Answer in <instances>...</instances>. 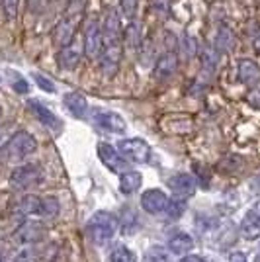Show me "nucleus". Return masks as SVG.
<instances>
[{
  "mask_svg": "<svg viewBox=\"0 0 260 262\" xmlns=\"http://www.w3.org/2000/svg\"><path fill=\"white\" fill-rule=\"evenodd\" d=\"M41 198L37 196H22L12 204V211L18 215H37Z\"/></svg>",
  "mask_w": 260,
  "mask_h": 262,
  "instance_id": "obj_18",
  "label": "nucleus"
},
{
  "mask_svg": "<svg viewBox=\"0 0 260 262\" xmlns=\"http://www.w3.org/2000/svg\"><path fill=\"white\" fill-rule=\"evenodd\" d=\"M237 43V37H235V32L227 28V26H223V28H219V32H217V37H215V49L217 51H231L233 47Z\"/></svg>",
  "mask_w": 260,
  "mask_h": 262,
  "instance_id": "obj_24",
  "label": "nucleus"
},
{
  "mask_svg": "<svg viewBox=\"0 0 260 262\" xmlns=\"http://www.w3.org/2000/svg\"><path fill=\"white\" fill-rule=\"evenodd\" d=\"M119 59H121V53H119V45L116 47H106L104 53L100 55V73L106 78H112L119 69Z\"/></svg>",
  "mask_w": 260,
  "mask_h": 262,
  "instance_id": "obj_14",
  "label": "nucleus"
},
{
  "mask_svg": "<svg viewBox=\"0 0 260 262\" xmlns=\"http://www.w3.org/2000/svg\"><path fill=\"white\" fill-rule=\"evenodd\" d=\"M0 116H2V108H0Z\"/></svg>",
  "mask_w": 260,
  "mask_h": 262,
  "instance_id": "obj_40",
  "label": "nucleus"
},
{
  "mask_svg": "<svg viewBox=\"0 0 260 262\" xmlns=\"http://www.w3.org/2000/svg\"><path fill=\"white\" fill-rule=\"evenodd\" d=\"M168 200L163 190H147L141 196V208L147 211V213H153V215H159V213H164V209L168 206Z\"/></svg>",
  "mask_w": 260,
  "mask_h": 262,
  "instance_id": "obj_9",
  "label": "nucleus"
},
{
  "mask_svg": "<svg viewBox=\"0 0 260 262\" xmlns=\"http://www.w3.org/2000/svg\"><path fill=\"white\" fill-rule=\"evenodd\" d=\"M35 260H39L35 249H22V251L16 252L12 256V262H35Z\"/></svg>",
  "mask_w": 260,
  "mask_h": 262,
  "instance_id": "obj_30",
  "label": "nucleus"
},
{
  "mask_svg": "<svg viewBox=\"0 0 260 262\" xmlns=\"http://www.w3.org/2000/svg\"><path fill=\"white\" fill-rule=\"evenodd\" d=\"M30 108H32V112L35 114V118L41 121L44 125L51 127V129H55V127L59 125V121H57V116H55L53 112L47 108V106H44L41 102H37V100H30Z\"/></svg>",
  "mask_w": 260,
  "mask_h": 262,
  "instance_id": "obj_20",
  "label": "nucleus"
},
{
  "mask_svg": "<svg viewBox=\"0 0 260 262\" xmlns=\"http://www.w3.org/2000/svg\"><path fill=\"white\" fill-rule=\"evenodd\" d=\"M116 149H118V153L121 155L127 163L147 164L151 161V147H149V143L139 139V137L121 139Z\"/></svg>",
  "mask_w": 260,
  "mask_h": 262,
  "instance_id": "obj_3",
  "label": "nucleus"
},
{
  "mask_svg": "<svg viewBox=\"0 0 260 262\" xmlns=\"http://www.w3.org/2000/svg\"><path fill=\"white\" fill-rule=\"evenodd\" d=\"M192 247H194V241L186 233H178V235H174L172 239L168 241V251L172 254H180V256L192 251Z\"/></svg>",
  "mask_w": 260,
  "mask_h": 262,
  "instance_id": "obj_23",
  "label": "nucleus"
},
{
  "mask_svg": "<svg viewBox=\"0 0 260 262\" xmlns=\"http://www.w3.org/2000/svg\"><path fill=\"white\" fill-rule=\"evenodd\" d=\"M59 200L55 196H45L41 198V202H39V209H37V215L39 217H55L57 213H59Z\"/></svg>",
  "mask_w": 260,
  "mask_h": 262,
  "instance_id": "obj_25",
  "label": "nucleus"
},
{
  "mask_svg": "<svg viewBox=\"0 0 260 262\" xmlns=\"http://www.w3.org/2000/svg\"><path fill=\"white\" fill-rule=\"evenodd\" d=\"M202 63H204V69L206 71H215L217 63H219V53H217V49H211V47H207L206 51L202 53Z\"/></svg>",
  "mask_w": 260,
  "mask_h": 262,
  "instance_id": "obj_29",
  "label": "nucleus"
},
{
  "mask_svg": "<svg viewBox=\"0 0 260 262\" xmlns=\"http://www.w3.org/2000/svg\"><path fill=\"white\" fill-rule=\"evenodd\" d=\"M35 151H37V141H35V137H33L32 133H28V131H16V133H12L10 141L4 145L2 157L6 161L18 163V161H24L26 157L33 155Z\"/></svg>",
  "mask_w": 260,
  "mask_h": 262,
  "instance_id": "obj_2",
  "label": "nucleus"
},
{
  "mask_svg": "<svg viewBox=\"0 0 260 262\" xmlns=\"http://www.w3.org/2000/svg\"><path fill=\"white\" fill-rule=\"evenodd\" d=\"M119 8H121V14L131 20L135 16V12H137V0H121L119 2Z\"/></svg>",
  "mask_w": 260,
  "mask_h": 262,
  "instance_id": "obj_32",
  "label": "nucleus"
},
{
  "mask_svg": "<svg viewBox=\"0 0 260 262\" xmlns=\"http://www.w3.org/2000/svg\"><path fill=\"white\" fill-rule=\"evenodd\" d=\"M145 262H172V258H170V252H166V249L164 247H151L149 251L145 252V258H143Z\"/></svg>",
  "mask_w": 260,
  "mask_h": 262,
  "instance_id": "obj_27",
  "label": "nucleus"
},
{
  "mask_svg": "<svg viewBox=\"0 0 260 262\" xmlns=\"http://www.w3.org/2000/svg\"><path fill=\"white\" fill-rule=\"evenodd\" d=\"M63 102H65V108L75 116V118H84L88 112V100L84 94H80V92H67L65 98H63Z\"/></svg>",
  "mask_w": 260,
  "mask_h": 262,
  "instance_id": "obj_16",
  "label": "nucleus"
},
{
  "mask_svg": "<svg viewBox=\"0 0 260 262\" xmlns=\"http://www.w3.org/2000/svg\"><path fill=\"white\" fill-rule=\"evenodd\" d=\"M57 63L63 71H73L78 63H80V51L75 49V47H63L59 55H57Z\"/></svg>",
  "mask_w": 260,
  "mask_h": 262,
  "instance_id": "obj_21",
  "label": "nucleus"
},
{
  "mask_svg": "<svg viewBox=\"0 0 260 262\" xmlns=\"http://www.w3.org/2000/svg\"><path fill=\"white\" fill-rule=\"evenodd\" d=\"M10 133H8V129H6V127H0V151H2V149H4V145H6V143L10 141Z\"/></svg>",
  "mask_w": 260,
  "mask_h": 262,
  "instance_id": "obj_35",
  "label": "nucleus"
},
{
  "mask_svg": "<svg viewBox=\"0 0 260 262\" xmlns=\"http://www.w3.org/2000/svg\"><path fill=\"white\" fill-rule=\"evenodd\" d=\"M241 233L249 241H254L260 237V200L254 202V206L245 213L241 223Z\"/></svg>",
  "mask_w": 260,
  "mask_h": 262,
  "instance_id": "obj_10",
  "label": "nucleus"
},
{
  "mask_svg": "<svg viewBox=\"0 0 260 262\" xmlns=\"http://www.w3.org/2000/svg\"><path fill=\"white\" fill-rule=\"evenodd\" d=\"M98 157L100 161L104 163V166L112 170V172H118V174H123L127 172L129 168V163L118 153L116 147H112L110 143H98Z\"/></svg>",
  "mask_w": 260,
  "mask_h": 262,
  "instance_id": "obj_6",
  "label": "nucleus"
},
{
  "mask_svg": "<svg viewBox=\"0 0 260 262\" xmlns=\"http://www.w3.org/2000/svg\"><path fill=\"white\" fill-rule=\"evenodd\" d=\"M110 262H137V256L125 247V245H114L110 252Z\"/></svg>",
  "mask_w": 260,
  "mask_h": 262,
  "instance_id": "obj_26",
  "label": "nucleus"
},
{
  "mask_svg": "<svg viewBox=\"0 0 260 262\" xmlns=\"http://www.w3.org/2000/svg\"><path fill=\"white\" fill-rule=\"evenodd\" d=\"M18 6H20V0H2V10H4L8 20H16Z\"/></svg>",
  "mask_w": 260,
  "mask_h": 262,
  "instance_id": "obj_31",
  "label": "nucleus"
},
{
  "mask_svg": "<svg viewBox=\"0 0 260 262\" xmlns=\"http://www.w3.org/2000/svg\"><path fill=\"white\" fill-rule=\"evenodd\" d=\"M168 188L178 200H186L192 198L196 192V180L190 174H174L168 178Z\"/></svg>",
  "mask_w": 260,
  "mask_h": 262,
  "instance_id": "obj_11",
  "label": "nucleus"
},
{
  "mask_svg": "<svg viewBox=\"0 0 260 262\" xmlns=\"http://www.w3.org/2000/svg\"><path fill=\"white\" fill-rule=\"evenodd\" d=\"M186 211V204L184 200H178V198H172V200H168V206L164 209V213H166V217L168 219H180L184 215Z\"/></svg>",
  "mask_w": 260,
  "mask_h": 262,
  "instance_id": "obj_28",
  "label": "nucleus"
},
{
  "mask_svg": "<svg viewBox=\"0 0 260 262\" xmlns=\"http://www.w3.org/2000/svg\"><path fill=\"white\" fill-rule=\"evenodd\" d=\"M180 262H206V260H204L202 256H184Z\"/></svg>",
  "mask_w": 260,
  "mask_h": 262,
  "instance_id": "obj_38",
  "label": "nucleus"
},
{
  "mask_svg": "<svg viewBox=\"0 0 260 262\" xmlns=\"http://www.w3.org/2000/svg\"><path fill=\"white\" fill-rule=\"evenodd\" d=\"M258 262H260V252H258Z\"/></svg>",
  "mask_w": 260,
  "mask_h": 262,
  "instance_id": "obj_41",
  "label": "nucleus"
},
{
  "mask_svg": "<svg viewBox=\"0 0 260 262\" xmlns=\"http://www.w3.org/2000/svg\"><path fill=\"white\" fill-rule=\"evenodd\" d=\"M14 88H16V90H18V92H28V82H26V80H24V78H18V80H16V82H14Z\"/></svg>",
  "mask_w": 260,
  "mask_h": 262,
  "instance_id": "obj_36",
  "label": "nucleus"
},
{
  "mask_svg": "<svg viewBox=\"0 0 260 262\" xmlns=\"http://www.w3.org/2000/svg\"><path fill=\"white\" fill-rule=\"evenodd\" d=\"M104 47V33L96 20H90L86 24V32H84V51L90 59H98L102 55Z\"/></svg>",
  "mask_w": 260,
  "mask_h": 262,
  "instance_id": "obj_7",
  "label": "nucleus"
},
{
  "mask_svg": "<svg viewBox=\"0 0 260 262\" xmlns=\"http://www.w3.org/2000/svg\"><path fill=\"white\" fill-rule=\"evenodd\" d=\"M45 235V227L37 221H26L22 223L16 233H14V241L20 243V245H35L44 239Z\"/></svg>",
  "mask_w": 260,
  "mask_h": 262,
  "instance_id": "obj_8",
  "label": "nucleus"
},
{
  "mask_svg": "<svg viewBox=\"0 0 260 262\" xmlns=\"http://www.w3.org/2000/svg\"><path fill=\"white\" fill-rule=\"evenodd\" d=\"M33 78H35V82L39 84V88H44L45 92H51V94H53L55 90H57V88L53 86V82H51V80H49L47 77H44V75L35 73V75H33Z\"/></svg>",
  "mask_w": 260,
  "mask_h": 262,
  "instance_id": "obj_33",
  "label": "nucleus"
},
{
  "mask_svg": "<svg viewBox=\"0 0 260 262\" xmlns=\"http://www.w3.org/2000/svg\"><path fill=\"white\" fill-rule=\"evenodd\" d=\"M90 114H92L90 118H92V121L96 123L98 127L110 131V133H125V129H127V123H125V120L119 116L118 112L92 108Z\"/></svg>",
  "mask_w": 260,
  "mask_h": 262,
  "instance_id": "obj_5",
  "label": "nucleus"
},
{
  "mask_svg": "<svg viewBox=\"0 0 260 262\" xmlns=\"http://www.w3.org/2000/svg\"><path fill=\"white\" fill-rule=\"evenodd\" d=\"M0 6H2V0H0Z\"/></svg>",
  "mask_w": 260,
  "mask_h": 262,
  "instance_id": "obj_42",
  "label": "nucleus"
},
{
  "mask_svg": "<svg viewBox=\"0 0 260 262\" xmlns=\"http://www.w3.org/2000/svg\"><path fill=\"white\" fill-rule=\"evenodd\" d=\"M75 32H76V22H75V20H71V18L61 20V22L55 26V30H53L55 45H59L61 49H63V47H69V45H71V41H73V37H75Z\"/></svg>",
  "mask_w": 260,
  "mask_h": 262,
  "instance_id": "obj_15",
  "label": "nucleus"
},
{
  "mask_svg": "<svg viewBox=\"0 0 260 262\" xmlns=\"http://www.w3.org/2000/svg\"><path fill=\"white\" fill-rule=\"evenodd\" d=\"M123 45L129 53H137L141 47V28L137 22H129V26L123 30Z\"/></svg>",
  "mask_w": 260,
  "mask_h": 262,
  "instance_id": "obj_19",
  "label": "nucleus"
},
{
  "mask_svg": "<svg viewBox=\"0 0 260 262\" xmlns=\"http://www.w3.org/2000/svg\"><path fill=\"white\" fill-rule=\"evenodd\" d=\"M254 45H256V49H260V35L256 37V41H254Z\"/></svg>",
  "mask_w": 260,
  "mask_h": 262,
  "instance_id": "obj_39",
  "label": "nucleus"
},
{
  "mask_svg": "<svg viewBox=\"0 0 260 262\" xmlns=\"http://www.w3.org/2000/svg\"><path fill=\"white\" fill-rule=\"evenodd\" d=\"M141 174L139 172H135V170H127V172H123V174L119 176V192L121 194H125V196H129L133 194L135 190H139V186H141Z\"/></svg>",
  "mask_w": 260,
  "mask_h": 262,
  "instance_id": "obj_22",
  "label": "nucleus"
},
{
  "mask_svg": "<svg viewBox=\"0 0 260 262\" xmlns=\"http://www.w3.org/2000/svg\"><path fill=\"white\" fill-rule=\"evenodd\" d=\"M176 69H178V55L174 51H164L155 65V73H157V77L168 78L176 73Z\"/></svg>",
  "mask_w": 260,
  "mask_h": 262,
  "instance_id": "obj_17",
  "label": "nucleus"
},
{
  "mask_svg": "<svg viewBox=\"0 0 260 262\" xmlns=\"http://www.w3.org/2000/svg\"><path fill=\"white\" fill-rule=\"evenodd\" d=\"M44 168L39 164H22L10 174V186L14 190H30L44 182Z\"/></svg>",
  "mask_w": 260,
  "mask_h": 262,
  "instance_id": "obj_4",
  "label": "nucleus"
},
{
  "mask_svg": "<svg viewBox=\"0 0 260 262\" xmlns=\"http://www.w3.org/2000/svg\"><path fill=\"white\" fill-rule=\"evenodd\" d=\"M239 80L247 88H254L260 84V67L252 59H241L237 69Z\"/></svg>",
  "mask_w": 260,
  "mask_h": 262,
  "instance_id": "obj_13",
  "label": "nucleus"
},
{
  "mask_svg": "<svg viewBox=\"0 0 260 262\" xmlns=\"http://www.w3.org/2000/svg\"><path fill=\"white\" fill-rule=\"evenodd\" d=\"M104 41L106 47H116L119 45V37H121V22H119V12L112 8L104 20Z\"/></svg>",
  "mask_w": 260,
  "mask_h": 262,
  "instance_id": "obj_12",
  "label": "nucleus"
},
{
  "mask_svg": "<svg viewBox=\"0 0 260 262\" xmlns=\"http://www.w3.org/2000/svg\"><path fill=\"white\" fill-rule=\"evenodd\" d=\"M247 102H249L252 108H260V84L254 88H249V92H247Z\"/></svg>",
  "mask_w": 260,
  "mask_h": 262,
  "instance_id": "obj_34",
  "label": "nucleus"
},
{
  "mask_svg": "<svg viewBox=\"0 0 260 262\" xmlns=\"http://www.w3.org/2000/svg\"><path fill=\"white\" fill-rule=\"evenodd\" d=\"M229 262H247V256H245L243 252H233V254L229 256Z\"/></svg>",
  "mask_w": 260,
  "mask_h": 262,
  "instance_id": "obj_37",
  "label": "nucleus"
},
{
  "mask_svg": "<svg viewBox=\"0 0 260 262\" xmlns=\"http://www.w3.org/2000/svg\"><path fill=\"white\" fill-rule=\"evenodd\" d=\"M118 229L119 219L114 213H110V211H98V213H94L92 217L88 219L86 223L88 235H90L92 243L98 245V247L108 245L112 237L118 233Z\"/></svg>",
  "mask_w": 260,
  "mask_h": 262,
  "instance_id": "obj_1",
  "label": "nucleus"
}]
</instances>
